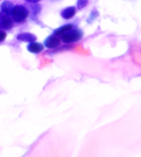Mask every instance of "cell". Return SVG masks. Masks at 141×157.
Listing matches in <instances>:
<instances>
[{
    "label": "cell",
    "instance_id": "6da1fadb",
    "mask_svg": "<svg viewBox=\"0 0 141 157\" xmlns=\"http://www.w3.org/2000/svg\"><path fill=\"white\" fill-rule=\"evenodd\" d=\"M28 10L23 5H17L15 6L12 17L14 19L15 22L17 23H22L24 20H26V18L28 16Z\"/></svg>",
    "mask_w": 141,
    "mask_h": 157
},
{
    "label": "cell",
    "instance_id": "7a4b0ae2",
    "mask_svg": "<svg viewBox=\"0 0 141 157\" xmlns=\"http://www.w3.org/2000/svg\"><path fill=\"white\" fill-rule=\"evenodd\" d=\"M82 37V33L77 29H71L61 35V40L65 43H71L80 40Z\"/></svg>",
    "mask_w": 141,
    "mask_h": 157
},
{
    "label": "cell",
    "instance_id": "3957f363",
    "mask_svg": "<svg viewBox=\"0 0 141 157\" xmlns=\"http://www.w3.org/2000/svg\"><path fill=\"white\" fill-rule=\"evenodd\" d=\"M13 27V21L9 15L5 14L4 13H0V28L4 29H9Z\"/></svg>",
    "mask_w": 141,
    "mask_h": 157
},
{
    "label": "cell",
    "instance_id": "277c9868",
    "mask_svg": "<svg viewBox=\"0 0 141 157\" xmlns=\"http://www.w3.org/2000/svg\"><path fill=\"white\" fill-rule=\"evenodd\" d=\"M44 44L48 48H57L60 45V39L56 37V35L50 36L45 40Z\"/></svg>",
    "mask_w": 141,
    "mask_h": 157
},
{
    "label": "cell",
    "instance_id": "5b68a950",
    "mask_svg": "<svg viewBox=\"0 0 141 157\" xmlns=\"http://www.w3.org/2000/svg\"><path fill=\"white\" fill-rule=\"evenodd\" d=\"M17 40L22 41V42H26V43H32L35 42L37 39V37L32 33H22L20 34L17 35Z\"/></svg>",
    "mask_w": 141,
    "mask_h": 157
},
{
    "label": "cell",
    "instance_id": "8992f818",
    "mask_svg": "<svg viewBox=\"0 0 141 157\" xmlns=\"http://www.w3.org/2000/svg\"><path fill=\"white\" fill-rule=\"evenodd\" d=\"M15 6H13V3L10 2V1H4L1 5V9L2 12L4 13L7 15H12L13 9H14Z\"/></svg>",
    "mask_w": 141,
    "mask_h": 157
},
{
    "label": "cell",
    "instance_id": "52a82bcc",
    "mask_svg": "<svg viewBox=\"0 0 141 157\" xmlns=\"http://www.w3.org/2000/svg\"><path fill=\"white\" fill-rule=\"evenodd\" d=\"M28 50L30 52L32 53H39L43 50V45L40 43H29V45L28 46Z\"/></svg>",
    "mask_w": 141,
    "mask_h": 157
},
{
    "label": "cell",
    "instance_id": "ba28073f",
    "mask_svg": "<svg viewBox=\"0 0 141 157\" xmlns=\"http://www.w3.org/2000/svg\"><path fill=\"white\" fill-rule=\"evenodd\" d=\"M76 14V8L73 7V6H71V7H68L66 9H63L62 12H61V17L65 18V19H70L72 18L74 15Z\"/></svg>",
    "mask_w": 141,
    "mask_h": 157
},
{
    "label": "cell",
    "instance_id": "9c48e42d",
    "mask_svg": "<svg viewBox=\"0 0 141 157\" xmlns=\"http://www.w3.org/2000/svg\"><path fill=\"white\" fill-rule=\"evenodd\" d=\"M73 28V26L72 24H66V25H63L60 27V28H58L55 30L54 32V34L56 36H59V35H62L63 33H65L66 32L69 31L71 29Z\"/></svg>",
    "mask_w": 141,
    "mask_h": 157
},
{
    "label": "cell",
    "instance_id": "30bf717a",
    "mask_svg": "<svg viewBox=\"0 0 141 157\" xmlns=\"http://www.w3.org/2000/svg\"><path fill=\"white\" fill-rule=\"evenodd\" d=\"M88 3V0H78L77 1V8L79 9H81L85 8Z\"/></svg>",
    "mask_w": 141,
    "mask_h": 157
},
{
    "label": "cell",
    "instance_id": "8fae6325",
    "mask_svg": "<svg viewBox=\"0 0 141 157\" xmlns=\"http://www.w3.org/2000/svg\"><path fill=\"white\" fill-rule=\"evenodd\" d=\"M6 37H7V33L4 31L0 30V43L5 40Z\"/></svg>",
    "mask_w": 141,
    "mask_h": 157
},
{
    "label": "cell",
    "instance_id": "7c38bea8",
    "mask_svg": "<svg viewBox=\"0 0 141 157\" xmlns=\"http://www.w3.org/2000/svg\"><path fill=\"white\" fill-rule=\"evenodd\" d=\"M27 2H28V3H38V2H40L41 0H25Z\"/></svg>",
    "mask_w": 141,
    "mask_h": 157
}]
</instances>
